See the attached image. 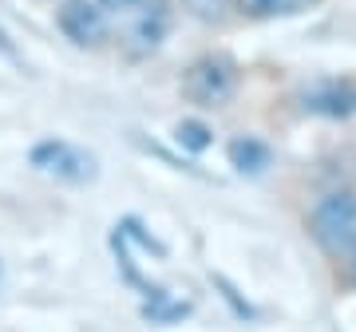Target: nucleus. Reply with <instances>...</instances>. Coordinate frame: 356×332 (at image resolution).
<instances>
[{
	"instance_id": "obj_2",
	"label": "nucleus",
	"mask_w": 356,
	"mask_h": 332,
	"mask_svg": "<svg viewBox=\"0 0 356 332\" xmlns=\"http://www.w3.org/2000/svg\"><path fill=\"white\" fill-rule=\"evenodd\" d=\"M238 64L229 56H202L186 67L182 76V95L198 107H226L234 95H238Z\"/></svg>"
},
{
	"instance_id": "obj_9",
	"label": "nucleus",
	"mask_w": 356,
	"mask_h": 332,
	"mask_svg": "<svg viewBox=\"0 0 356 332\" xmlns=\"http://www.w3.org/2000/svg\"><path fill=\"white\" fill-rule=\"evenodd\" d=\"M182 8L198 20H222L229 8V0H182Z\"/></svg>"
},
{
	"instance_id": "obj_5",
	"label": "nucleus",
	"mask_w": 356,
	"mask_h": 332,
	"mask_svg": "<svg viewBox=\"0 0 356 332\" xmlns=\"http://www.w3.org/2000/svg\"><path fill=\"white\" fill-rule=\"evenodd\" d=\"M305 111L313 115H353L356 111V83H317L301 95Z\"/></svg>"
},
{
	"instance_id": "obj_8",
	"label": "nucleus",
	"mask_w": 356,
	"mask_h": 332,
	"mask_svg": "<svg viewBox=\"0 0 356 332\" xmlns=\"http://www.w3.org/2000/svg\"><path fill=\"white\" fill-rule=\"evenodd\" d=\"M175 135H178V142H182L186 151H206V147H210V127L198 123V119H182V123L175 127Z\"/></svg>"
},
{
	"instance_id": "obj_10",
	"label": "nucleus",
	"mask_w": 356,
	"mask_h": 332,
	"mask_svg": "<svg viewBox=\"0 0 356 332\" xmlns=\"http://www.w3.org/2000/svg\"><path fill=\"white\" fill-rule=\"evenodd\" d=\"M99 4L107 13H131V8H139L143 0H99Z\"/></svg>"
},
{
	"instance_id": "obj_1",
	"label": "nucleus",
	"mask_w": 356,
	"mask_h": 332,
	"mask_svg": "<svg viewBox=\"0 0 356 332\" xmlns=\"http://www.w3.org/2000/svg\"><path fill=\"white\" fill-rule=\"evenodd\" d=\"M309 238L332 257L348 261L356 254V190H332L309 210Z\"/></svg>"
},
{
	"instance_id": "obj_11",
	"label": "nucleus",
	"mask_w": 356,
	"mask_h": 332,
	"mask_svg": "<svg viewBox=\"0 0 356 332\" xmlns=\"http://www.w3.org/2000/svg\"><path fill=\"white\" fill-rule=\"evenodd\" d=\"M344 269H348V277H353V281H356V254L348 257V261H344Z\"/></svg>"
},
{
	"instance_id": "obj_4",
	"label": "nucleus",
	"mask_w": 356,
	"mask_h": 332,
	"mask_svg": "<svg viewBox=\"0 0 356 332\" xmlns=\"http://www.w3.org/2000/svg\"><path fill=\"white\" fill-rule=\"evenodd\" d=\"M60 28H64L67 40L76 44H99L107 36V8L103 4H91V0H72L60 8Z\"/></svg>"
},
{
	"instance_id": "obj_7",
	"label": "nucleus",
	"mask_w": 356,
	"mask_h": 332,
	"mask_svg": "<svg viewBox=\"0 0 356 332\" xmlns=\"http://www.w3.org/2000/svg\"><path fill=\"white\" fill-rule=\"evenodd\" d=\"M321 0H245V8L254 16H297L317 8Z\"/></svg>"
},
{
	"instance_id": "obj_3",
	"label": "nucleus",
	"mask_w": 356,
	"mask_h": 332,
	"mask_svg": "<svg viewBox=\"0 0 356 332\" xmlns=\"http://www.w3.org/2000/svg\"><path fill=\"white\" fill-rule=\"evenodd\" d=\"M32 166L44 170V174L67 179V182L95 179V154H88L83 147H72L64 139H48V142H40V147H32Z\"/></svg>"
},
{
	"instance_id": "obj_6",
	"label": "nucleus",
	"mask_w": 356,
	"mask_h": 332,
	"mask_svg": "<svg viewBox=\"0 0 356 332\" xmlns=\"http://www.w3.org/2000/svg\"><path fill=\"white\" fill-rule=\"evenodd\" d=\"M226 154H229V166L234 170H242V174H257V170H266L269 166V147L261 139H254V135H245V139H234L226 147Z\"/></svg>"
}]
</instances>
